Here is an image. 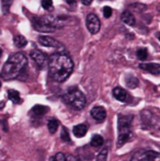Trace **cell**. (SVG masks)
Returning a JSON list of instances; mask_svg holds the SVG:
<instances>
[{
    "mask_svg": "<svg viewBox=\"0 0 160 161\" xmlns=\"http://www.w3.org/2000/svg\"><path fill=\"white\" fill-rule=\"evenodd\" d=\"M47 66L49 76L57 82H64L74 70V63L70 56L64 52H57L49 56Z\"/></svg>",
    "mask_w": 160,
    "mask_h": 161,
    "instance_id": "6da1fadb",
    "label": "cell"
},
{
    "mask_svg": "<svg viewBox=\"0 0 160 161\" xmlns=\"http://www.w3.org/2000/svg\"><path fill=\"white\" fill-rule=\"evenodd\" d=\"M28 65V58L23 53H14L4 63L1 70V76L6 80L15 79L20 76Z\"/></svg>",
    "mask_w": 160,
    "mask_h": 161,
    "instance_id": "7a4b0ae2",
    "label": "cell"
},
{
    "mask_svg": "<svg viewBox=\"0 0 160 161\" xmlns=\"http://www.w3.org/2000/svg\"><path fill=\"white\" fill-rule=\"evenodd\" d=\"M132 115H120L118 119V128H119V137H118V146L126 144L130 142L134 137L132 129Z\"/></svg>",
    "mask_w": 160,
    "mask_h": 161,
    "instance_id": "3957f363",
    "label": "cell"
},
{
    "mask_svg": "<svg viewBox=\"0 0 160 161\" xmlns=\"http://www.w3.org/2000/svg\"><path fill=\"white\" fill-rule=\"evenodd\" d=\"M64 101L68 105H70L75 110H82L87 105V99L86 96L80 91L78 88H69L68 91L65 93Z\"/></svg>",
    "mask_w": 160,
    "mask_h": 161,
    "instance_id": "277c9868",
    "label": "cell"
},
{
    "mask_svg": "<svg viewBox=\"0 0 160 161\" xmlns=\"http://www.w3.org/2000/svg\"><path fill=\"white\" fill-rule=\"evenodd\" d=\"M130 161H160V153L152 150H138L134 153Z\"/></svg>",
    "mask_w": 160,
    "mask_h": 161,
    "instance_id": "5b68a950",
    "label": "cell"
},
{
    "mask_svg": "<svg viewBox=\"0 0 160 161\" xmlns=\"http://www.w3.org/2000/svg\"><path fill=\"white\" fill-rule=\"evenodd\" d=\"M86 24H87L88 31L91 34H97L100 31V28H101L100 19H99L98 15L94 14V13H90V14L87 15Z\"/></svg>",
    "mask_w": 160,
    "mask_h": 161,
    "instance_id": "8992f818",
    "label": "cell"
},
{
    "mask_svg": "<svg viewBox=\"0 0 160 161\" xmlns=\"http://www.w3.org/2000/svg\"><path fill=\"white\" fill-rule=\"evenodd\" d=\"M30 56H31V58L34 60V63L37 65V67H39L40 69L45 68L47 66V64H48V57L46 56V54L43 53L40 49H33L30 53Z\"/></svg>",
    "mask_w": 160,
    "mask_h": 161,
    "instance_id": "52a82bcc",
    "label": "cell"
},
{
    "mask_svg": "<svg viewBox=\"0 0 160 161\" xmlns=\"http://www.w3.org/2000/svg\"><path fill=\"white\" fill-rule=\"evenodd\" d=\"M39 43L41 45L45 47H54V48L58 49H64V46L60 42H58L57 40L51 37V36H40L39 37Z\"/></svg>",
    "mask_w": 160,
    "mask_h": 161,
    "instance_id": "ba28073f",
    "label": "cell"
},
{
    "mask_svg": "<svg viewBox=\"0 0 160 161\" xmlns=\"http://www.w3.org/2000/svg\"><path fill=\"white\" fill-rule=\"evenodd\" d=\"M33 26L36 31L40 32H54L56 29H54L53 26H49L48 24H46L44 21L42 20V18H34L33 19Z\"/></svg>",
    "mask_w": 160,
    "mask_h": 161,
    "instance_id": "9c48e42d",
    "label": "cell"
},
{
    "mask_svg": "<svg viewBox=\"0 0 160 161\" xmlns=\"http://www.w3.org/2000/svg\"><path fill=\"white\" fill-rule=\"evenodd\" d=\"M91 116L97 122H103L107 117V111L103 106H94L91 110Z\"/></svg>",
    "mask_w": 160,
    "mask_h": 161,
    "instance_id": "30bf717a",
    "label": "cell"
},
{
    "mask_svg": "<svg viewBox=\"0 0 160 161\" xmlns=\"http://www.w3.org/2000/svg\"><path fill=\"white\" fill-rule=\"evenodd\" d=\"M139 68L145 71L149 72L152 75H160V64H155V63H144V64L139 65Z\"/></svg>",
    "mask_w": 160,
    "mask_h": 161,
    "instance_id": "8fae6325",
    "label": "cell"
},
{
    "mask_svg": "<svg viewBox=\"0 0 160 161\" xmlns=\"http://www.w3.org/2000/svg\"><path fill=\"white\" fill-rule=\"evenodd\" d=\"M112 93H113V97H115L118 101H120V102H127L128 99H130V96H128V93L123 89V88H121V87L114 88L113 91H112Z\"/></svg>",
    "mask_w": 160,
    "mask_h": 161,
    "instance_id": "7c38bea8",
    "label": "cell"
},
{
    "mask_svg": "<svg viewBox=\"0 0 160 161\" xmlns=\"http://www.w3.org/2000/svg\"><path fill=\"white\" fill-rule=\"evenodd\" d=\"M121 19L123 21V23H125L126 25L133 26L135 25V17L133 15V13L130 10H125L121 15Z\"/></svg>",
    "mask_w": 160,
    "mask_h": 161,
    "instance_id": "4fadbf2b",
    "label": "cell"
},
{
    "mask_svg": "<svg viewBox=\"0 0 160 161\" xmlns=\"http://www.w3.org/2000/svg\"><path fill=\"white\" fill-rule=\"evenodd\" d=\"M49 108H47V106H44V105H35L32 108V110H31V115H33V116L35 117H40V116H43V115H45L47 112H48Z\"/></svg>",
    "mask_w": 160,
    "mask_h": 161,
    "instance_id": "5bb4252c",
    "label": "cell"
},
{
    "mask_svg": "<svg viewBox=\"0 0 160 161\" xmlns=\"http://www.w3.org/2000/svg\"><path fill=\"white\" fill-rule=\"evenodd\" d=\"M87 131H88V127H87L86 124H78V125H76L75 127L73 128L74 135L78 138L83 137V136L87 134Z\"/></svg>",
    "mask_w": 160,
    "mask_h": 161,
    "instance_id": "9a60e30c",
    "label": "cell"
},
{
    "mask_svg": "<svg viewBox=\"0 0 160 161\" xmlns=\"http://www.w3.org/2000/svg\"><path fill=\"white\" fill-rule=\"evenodd\" d=\"M125 83H126V86L130 88V89H135V88L138 87L139 81L135 76L128 75V76H126V78H125Z\"/></svg>",
    "mask_w": 160,
    "mask_h": 161,
    "instance_id": "2e32d148",
    "label": "cell"
},
{
    "mask_svg": "<svg viewBox=\"0 0 160 161\" xmlns=\"http://www.w3.org/2000/svg\"><path fill=\"white\" fill-rule=\"evenodd\" d=\"M13 43H14V45L18 48H23V47H25L26 44H28V41H26V38L24 37V36L15 35L14 37H13Z\"/></svg>",
    "mask_w": 160,
    "mask_h": 161,
    "instance_id": "e0dca14e",
    "label": "cell"
},
{
    "mask_svg": "<svg viewBox=\"0 0 160 161\" xmlns=\"http://www.w3.org/2000/svg\"><path fill=\"white\" fill-rule=\"evenodd\" d=\"M58 126H59V122L57 119H51L47 123V128L51 134H55L58 129Z\"/></svg>",
    "mask_w": 160,
    "mask_h": 161,
    "instance_id": "ac0fdd59",
    "label": "cell"
},
{
    "mask_svg": "<svg viewBox=\"0 0 160 161\" xmlns=\"http://www.w3.org/2000/svg\"><path fill=\"white\" fill-rule=\"evenodd\" d=\"M8 97L13 102V103L20 104L22 102L21 97H20V93L17 91V90H9V91H8Z\"/></svg>",
    "mask_w": 160,
    "mask_h": 161,
    "instance_id": "d6986e66",
    "label": "cell"
},
{
    "mask_svg": "<svg viewBox=\"0 0 160 161\" xmlns=\"http://www.w3.org/2000/svg\"><path fill=\"white\" fill-rule=\"evenodd\" d=\"M90 144H91L92 147H101L103 146V144H104V139H103V137L101 135H93L91 138V142H90Z\"/></svg>",
    "mask_w": 160,
    "mask_h": 161,
    "instance_id": "ffe728a7",
    "label": "cell"
},
{
    "mask_svg": "<svg viewBox=\"0 0 160 161\" xmlns=\"http://www.w3.org/2000/svg\"><path fill=\"white\" fill-rule=\"evenodd\" d=\"M11 6H12V0H2L1 1L2 13H3V14H8Z\"/></svg>",
    "mask_w": 160,
    "mask_h": 161,
    "instance_id": "44dd1931",
    "label": "cell"
},
{
    "mask_svg": "<svg viewBox=\"0 0 160 161\" xmlns=\"http://www.w3.org/2000/svg\"><path fill=\"white\" fill-rule=\"evenodd\" d=\"M108 155H109V151L107 148H103L100 153L97 156V161H107L108 159Z\"/></svg>",
    "mask_w": 160,
    "mask_h": 161,
    "instance_id": "7402d4cb",
    "label": "cell"
},
{
    "mask_svg": "<svg viewBox=\"0 0 160 161\" xmlns=\"http://www.w3.org/2000/svg\"><path fill=\"white\" fill-rule=\"evenodd\" d=\"M136 55H137V57H138V59L145 60L146 58L148 57V51L146 48H139V49H137Z\"/></svg>",
    "mask_w": 160,
    "mask_h": 161,
    "instance_id": "603a6c76",
    "label": "cell"
},
{
    "mask_svg": "<svg viewBox=\"0 0 160 161\" xmlns=\"http://www.w3.org/2000/svg\"><path fill=\"white\" fill-rule=\"evenodd\" d=\"M128 8L134 9V11H136V12H143V11H145L146 6L145 4H141V3H133V4H130Z\"/></svg>",
    "mask_w": 160,
    "mask_h": 161,
    "instance_id": "cb8c5ba5",
    "label": "cell"
},
{
    "mask_svg": "<svg viewBox=\"0 0 160 161\" xmlns=\"http://www.w3.org/2000/svg\"><path fill=\"white\" fill-rule=\"evenodd\" d=\"M60 137H62L63 142H70V137H69L68 129H67L66 127H63L62 134H60Z\"/></svg>",
    "mask_w": 160,
    "mask_h": 161,
    "instance_id": "d4e9b609",
    "label": "cell"
},
{
    "mask_svg": "<svg viewBox=\"0 0 160 161\" xmlns=\"http://www.w3.org/2000/svg\"><path fill=\"white\" fill-rule=\"evenodd\" d=\"M51 161H66V156L62 153H58L51 158Z\"/></svg>",
    "mask_w": 160,
    "mask_h": 161,
    "instance_id": "484cf974",
    "label": "cell"
},
{
    "mask_svg": "<svg viewBox=\"0 0 160 161\" xmlns=\"http://www.w3.org/2000/svg\"><path fill=\"white\" fill-rule=\"evenodd\" d=\"M41 4H42V7L45 10H48V9H51L53 7V1L52 0H42Z\"/></svg>",
    "mask_w": 160,
    "mask_h": 161,
    "instance_id": "4316f807",
    "label": "cell"
},
{
    "mask_svg": "<svg viewBox=\"0 0 160 161\" xmlns=\"http://www.w3.org/2000/svg\"><path fill=\"white\" fill-rule=\"evenodd\" d=\"M103 15H104V18H110L112 15V9L110 8V7H104L103 8Z\"/></svg>",
    "mask_w": 160,
    "mask_h": 161,
    "instance_id": "83f0119b",
    "label": "cell"
},
{
    "mask_svg": "<svg viewBox=\"0 0 160 161\" xmlns=\"http://www.w3.org/2000/svg\"><path fill=\"white\" fill-rule=\"evenodd\" d=\"M66 161H77V159H76V157H74L73 155H67Z\"/></svg>",
    "mask_w": 160,
    "mask_h": 161,
    "instance_id": "f1b7e54d",
    "label": "cell"
},
{
    "mask_svg": "<svg viewBox=\"0 0 160 161\" xmlns=\"http://www.w3.org/2000/svg\"><path fill=\"white\" fill-rule=\"evenodd\" d=\"M65 1H66L69 6H75V4L77 3V0H65Z\"/></svg>",
    "mask_w": 160,
    "mask_h": 161,
    "instance_id": "f546056e",
    "label": "cell"
},
{
    "mask_svg": "<svg viewBox=\"0 0 160 161\" xmlns=\"http://www.w3.org/2000/svg\"><path fill=\"white\" fill-rule=\"evenodd\" d=\"M81 2H82L85 6H90V4L92 3V0H81Z\"/></svg>",
    "mask_w": 160,
    "mask_h": 161,
    "instance_id": "4dcf8cb0",
    "label": "cell"
},
{
    "mask_svg": "<svg viewBox=\"0 0 160 161\" xmlns=\"http://www.w3.org/2000/svg\"><path fill=\"white\" fill-rule=\"evenodd\" d=\"M3 106H4V102L1 101V102H0V110H1V108H3Z\"/></svg>",
    "mask_w": 160,
    "mask_h": 161,
    "instance_id": "1f68e13d",
    "label": "cell"
},
{
    "mask_svg": "<svg viewBox=\"0 0 160 161\" xmlns=\"http://www.w3.org/2000/svg\"><path fill=\"white\" fill-rule=\"evenodd\" d=\"M1 54H2V51H1V48H0V57H1Z\"/></svg>",
    "mask_w": 160,
    "mask_h": 161,
    "instance_id": "d6a6232c",
    "label": "cell"
},
{
    "mask_svg": "<svg viewBox=\"0 0 160 161\" xmlns=\"http://www.w3.org/2000/svg\"><path fill=\"white\" fill-rule=\"evenodd\" d=\"M158 38H159V41H160V34H158Z\"/></svg>",
    "mask_w": 160,
    "mask_h": 161,
    "instance_id": "836d02e7",
    "label": "cell"
},
{
    "mask_svg": "<svg viewBox=\"0 0 160 161\" xmlns=\"http://www.w3.org/2000/svg\"><path fill=\"white\" fill-rule=\"evenodd\" d=\"M0 87H1V81H0Z\"/></svg>",
    "mask_w": 160,
    "mask_h": 161,
    "instance_id": "e575fe53",
    "label": "cell"
}]
</instances>
